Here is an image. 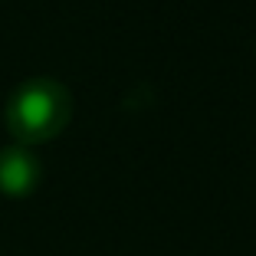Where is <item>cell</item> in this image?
Masks as SVG:
<instances>
[{
	"mask_svg": "<svg viewBox=\"0 0 256 256\" xmlns=\"http://www.w3.org/2000/svg\"><path fill=\"white\" fill-rule=\"evenodd\" d=\"M43 181V164L36 151L26 144H4L0 148V194L7 197H30Z\"/></svg>",
	"mask_w": 256,
	"mask_h": 256,
	"instance_id": "7a4b0ae2",
	"label": "cell"
},
{
	"mask_svg": "<svg viewBox=\"0 0 256 256\" xmlns=\"http://www.w3.org/2000/svg\"><path fill=\"white\" fill-rule=\"evenodd\" d=\"M72 118V92L53 76L23 79L7 98L4 122L16 144H46Z\"/></svg>",
	"mask_w": 256,
	"mask_h": 256,
	"instance_id": "6da1fadb",
	"label": "cell"
}]
</instances>
